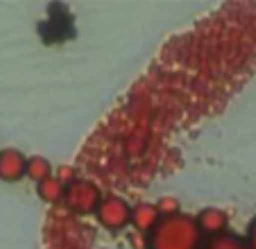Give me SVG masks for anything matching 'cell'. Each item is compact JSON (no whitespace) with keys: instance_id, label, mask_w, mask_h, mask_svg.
<instances>
[{"instance_id":"1","label":"cell","mask_w":256,"mask_h":249,"mask_svg":"<svg viewBox=\"0 0 256 249\" xmlns=\"http://www.w3.org/2000/svg\"><path fill=\"white\" fill-rule=\"evenodd\" d=\"M202 231L195 218L177 213L161 218L150 231V249H200Z\"/></svg>"},{"instance_id":"2","label":"cell","mask_w":256,"mask_h":249,"mask_svg":"<svg viewBox=\"0 0 256 249\" xmlns=\"http://www.w3.org/2000/svg\"><path fill=\"white\" fill-rule=\"evenodd\" d=\"M102 200V192L98 188V184H93L91 179H72L70 184H66L64 188V204L70 213L75 216H91L96 213L98 204Z\"/></svg>"},{"instance_id":"3","label":"cell","mask_w":256,"mask_h":249,"mask_svg":"<svg viewBox=\"0 0 256 249\" xmlns=\"http://www.w3.org/2000/svg\"><path fill=\"white\" fill-rule=\"evenodd\" d=\"M98 222L109 231H122L132 220V206L118 195H102L96 208Z\"/></svg>"},{"instance_id":"4","label":"cell","mask_w":256,"mask_h":249,"mask_svg":"<svg viewBox=\"0 0 256 249\" xmlns=\"http://www.w3.org/2000/svg\"><path fill=\"white\" fill-rule=\"evenodd\" d=\"M25 163H28V156L18 150H2L0 152V179L2 182H18L20 177H25Z\"/></svg>"},{"instance_id":"5","label":"cell","mask_w":256,"mask_h":249,"mask_svg":"<svg viewBox=\"0 0 256 249\" xmlns=\"http://www.w3.org/2000/svg\"><path fill=\"white\" fill-rule=\"evenodd\" d=\"M159 220H161V216H159V211H156L154 204L140 202V204H136L134 208H132V220L130 222L134 224V229L138 231V234H150Z\"/></svg>"},{"instance_id":"6","label":"cell","mask_w":256,"mask_h":249,"mask_svg":"<svg viewBox=\"0 0 256 249\" xmlns=\"http://www.w3.org/2000/svg\"><path fill=\"white\" fill-rule=\"evenodd\" d=\"M195 222H198L202 236H218V234H224L229 220H227V213L220 211V208H204L195 218Z\"/></svg>"},{"instance_id":"7","label":"cell","mask_w":256,"mask_h":249,"mask_svg":"<svg viewBox=\"0 0 256 249\" xmlns=\"http://www.w3.org/2000/svg\"><path fill=\"white\" fill-rule=\"evenodd\" d=\"M64 184L59 182L57 177H48L44 179L41 184H36V192H39V197L46 202V204H59V202L64 200Z\"/></svg>"},{"instance_id":"8","label":"cell","mask_w":256,"mask_h":249,"mask_svg":"<svg viewBox=\"0 0 256 249\" xmlns=\"http://www.w3.org/2000/svg\"><path fill=\"white\" fill-rule=\"evenodd\" d=\"M25 174H28L32 182L41 184L44 179L52 177V166H50V161L44 156H32L25 163Z\"/></svg>"},{"instance_id":"9","label":"cell","mask_w":256,"mask_h":249,"mask_svg":"<svg viewBox=\"0 0 256 249\" xmlns=\"http://www.w3.org/2000/svg\"><path fill=\"white\" fill-rule=\"evenodd\" d=\"M204 249H250V247H247L245 240H240L234 234H218L208 238Z\"/></svg>"},{"instance_id":"10","label":"cell","mask_w":256,"mask_h":249,"mask_svg":"<svg viewBox=\"0 0 256 249\" xmlns=\"http://www.w3.org/2000/svg\"><path fill=\"white\" fill-rule=\"evenodd\" d=\"M156 211H159L161 218L177 216L179 213V202L172 200V197H164V200H159V204H156Z\"/></svg>"},{"instance_id":"11","label":"cell","mask_w":256,"mask_h":249,"mask_svg":"<svg viewBox=\"0 0 256 249\" xmlns=\"http://www.w3.org/2000/svg\"><path fill=\"white\" fill-rule=\"evenodd\" d=\"M247 247L250 249H256V218H254V222L250 224V231H247Z\"/></svg>"}]
</instances>
